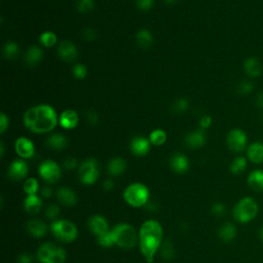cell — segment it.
I'll list each match as a JSON object with an SVG mask.
<instances>
[{
	"mask_svg": "<svg viewBox=\"0 0 263 263\" xmlns=\"http://www.w3.org/2000/svg\"><path fill=\"white\" fill-rule=\"evenodd\" d=\"M25 127L35 134H47L58 125L59 118L56 110L48 104H40L29 108L25 112Z\"/></svg>",
	"mask_w": 263,
	"mask_h": 263,
	"instance_id": "6da1fadb",
	"label": "cell"
},
{
	"mask_svg": "<svg viewBox=\"0 0 263 263\" xmlns=\"http://www.w3.org/2000/svg\"><path fill=\"white\" fill-rule=\"evenodd\" d=\"M163 230L157 220H146L141 225L139 233V246L142 255L147 263L155 261L158 251L162 245Z\"/></svg>",
	"mask_w": 263,
	"mask_h": 263,
	"instance_id": "7a4b0ae2",
	"label": "cell"
},
{
	"mask_svg": "<svg viewBox=\"0 0 263 263\" xmlns=\"http://www.w3.org/2000/svg\"><path fill=\"white\" fill-rule=\"evenodd\" d=\"M110 233L114 245L125 250L133 249L136 246L139 238V235H137L136 229L127 223H120L115 225L110 230Z\"/></svg>",
	"mask_w": 263,
	"mask_h": 263,
	"instance_id": "3957f363",
	"label": "cell"
},
{
	"mask_svg": "<svg viewBox=\"0 0 263 263\" xmlns=\"http://www.w3.org/2000/svg\"><path fill=\"white\" fill-rule=\"evenodd\" d=\"M149 189L142 183L129 185L124 192V199L128 205L133 208L144 207L149 200Z\"/></svg>",
	"mask_w": 263,
	"mask_h": 263,
	"instance_id": "277c9868",
	"label": "cell"
},
{
	"mask_svg": "<svg viewBox=\"0 0 263 263\" xmlns=\"http://www.w3.org/2000/svg\"><path fill=\"white\" fill-rule=\"evenodd\" d=\"M67 258V252L57 244L47 242L37 251V259L41 263H64Z\"/></svg>",
	"mask_w": 263,
	"mask_h": 263,
	"instance_id": "5b68a950",
	"label": "cell"
},
{
	"mask_svg": "<svg viewBox=\"0 0 263 263\" xmlns=\"http://www.w3.org/2000/svg\"><path fill=\"white\" fill-rule=\"evenodd\" d=\"M259 211L258 205L252 197H244L234 208V217L240 223H248L253 220Z\"/></svg>",
	"mask_w": 263,
	"mask_h": 263,
	"instance_id": "8992f818",
	"label": "cell"
},
{
	"mask_svg": "<svg viewBox=\"0 0 263 263\" xmlns=\"http://www.w3.org/2000/svg\"><path fill=\"white\" fill-rule=\"evenodd\" d=\"M51 230L54 237L63 243H72L78 238L79 230L74 223L65 219H59L51 224Z\"/></svg>",
	"mask_w": 263,
	"mask_h": 263,
	"instance_id": "52a82bcc",
	"label": "cell"
},
{
	"mask_svg": "<svg viewBox=\"0 0 263 263\" xmlns=\"http://www.w3.org/2000/svg\"><path fill=\"white\" fill-rule=\"evenodd\" d=\"M79 176L81 183L85 185H92L96 183L99 178L98 161L95 158L85 159L79 166Z\"/></svg>",
	"mask_w": 263,
	"mask_h": 263,
	"instance_id": "ba28073f",
	"label": "cell"
},
{
	"mask_svg": "<svg viewBox=\"0 0 263 263\" xmlns=\"http://www.w3.org/2000/svg\"><path fill=\"white\" fill-rule=\"evenodd\" d=\"M38 173L42 180H45L46 182L51 184L59 181L62 176V172L59 164L52 159L42 161L38 168Z\"/></svg>",
	"mask_w": 263,
	"mask_h": 263,
	"instance_id": "9c48e42d",
	"label": "cell"
},
{
	"mask_svg": "<svg viewBox=\"0 0 263 263\" xmlns=\"http://www.w3.org/2000/svg\"><path fill=\"white\" fill-rule=\"evenodd\" d=\"M248 138L245 132L240 129H234L229 132L226 137L228 148L234 152H242L247 146Z\"/></svg>",
	"mask_w": 263,
	"mask_h": 263,
	"instance_id": "30bf717a",
	"label": "cell"
},
{
	"mask_svg": "<svg viewBox=\"0 0 263 263\" xmlns=\"http://www.w3.org/2000/svg\"><path fill=\"white\" fill-rule=\"evenodd\" d=\"M29 172V167L25 160L16 159L9 164L7 170V176L14 181L23 180Z\"/></svg>",
	"mask_w": 263,
	"mask_h": 263,
	"instance_id": "8fae6325",
	"label": "cell"
},
{
	"mask_svg": "<svg viewBox=\"0 0 263 263\" xmlns=\"http://www.w3.org/2000/svg\"><path fill=\"white\" fill-rule=\"evenodd\" d=\"M58 56L66 63H71L79 57V50L72 41L64 40L58 47Z\"/></svg>",
	"mask_w": 263,
	"mask_h": 263,
	"instance_id": "7c38bea8",
	"label": "cell"
},
{
	"mask_svg": "<svg viewBox=\"0 0 263 263\" xmlns=\"http://www.w3.org/2000/svg\"><path fill=\"white\" fill-rule=\"evenodd\" d=\"M15 150L22 158H31L35 155V146L33 142L26 137H19L15 142Z\"/></svg>",
	"mask_w": 263,
	"mask_h": 263,
	"instance_id": "4fadbf2b",
	"label": "cell"
},
{
	"mask_svg": "<svg viewBox=\"0 0 263 263\" xmlns=\"http://www.w3.org/2000/svg\"><path fill=\"white\" fill-rule=\"evenodd\" d=\"M150 141L143 136H137L130 142V150L137 157H144L150 150Z\"/></svg>",
	"mask_w": 263,
	"mask_h": 263,
	"instance_id": "5bb4252c",
	"label": "cell"
},
{
	"mask_svg": "<svg viewBox=\"0 0 263 263\" xmlns=\"http://www.w3.org/2000/svg\"><path fill=\"white\" fill-rule=\"evenodd\" d=\"M79 117L78 112L72 109H66L59 116V124L65 130H73L78 127Z\"/></svg>",
	"mask_w": 263,
	"mask_h": 263,
	"instance_id": "9a60e30c",
	"label": "cell"
},
{
	"mask_svg": "<svg viewBox=\"0 0 263 263\" xmlns=\"http://www.w3.org/2000/svg\"><path fill=\"white\" fill-rule=\"evenodd\" d=\"M206 134L203 130H195L190 132L185 137V144L191 149L202 148L206 144Z\"/></svg>",
	"mask_w": 263,
	"mask_h": 263,
	"instance_id": "2e32d148",
	"label": "cell"
},
{
	"mask_svg": "<svg viewBox=\"0 0 263 263\" xmlns=\"http://www.w3.org/2000/svg\"><path fill=\"white\" fill-rule=\"evenodd\" d=\"M89 228L94 235L97 236V237L109 232L108 222L101 215H94L90 218Z\"/></svg>",
	"mask_w": 263,
	"mask_h": 263,
	"instance_id": "e0dca14e",
	"label": "cell"
},
{
	"mask_svg": "<svg viewBox=\"0 0 263 263\" xmlns=\"http://www.w3.org/2000/svg\"><path fill=\"white\" fill-rule=\"evenodd\" d=\"M171 169L178 174H183L189 169V160L182 153H175L170 158Z\"/></svg>",
	"mask_w": 263,
	"mask_h": 263,
	"instance_id": "ac0fdd59",
	"label": "cell"
},
{
	"mask_svg": "<svg viewBox=\"0 0 263 263\" xmlns=\"http://www.w3.org/2000/svg\"><path fill=\"white\" fill-rule=\"evenodd\" d=\"M28 233L34 237H42L48 234L49 227L46 222L40 219H32L27 223Z\"/></svg>",
	"mask_w": 263,
	"mask_h": 263,
	"instance_id": "d6986e66",
	"label": "cell"
},
{
	"mask_svg": "<svg viewBox=\"0 0 263 263\" xmlns=\"http://www.w3.org/2000/svg\"><path fill=\"white\" fill-rule=\"evenodd\" d=\"M57 197L61 204L67 207H73L78 204V195L71 188L65 186L57 190Z\"/></svg>",
	"mask_w": 263,
	"mask_h": 263,
	"instance_id": "ffe728a7",
	"label": "cell"
},
{
	"mask_svg": "<svg viewBox=\"0 0 263 263\" xmlns=\"http://www.w3.org/2000/svg\"><path fill=\"white\" fill-rule=\"evenodd\" d=\"M43 58V52L38 46H31L24 54V60L28 66L34 67Z\"/></svg>",
	"mask_w": 263,
	"mask_h": 263,
	"instance_id": "44dd1931",
	"label": "cell"
},
{
	"mask_svg": "<svg viewBox=\"0 0 263 263\" xmlns=\"http://www.w3.org/2000/svg\"><path fill=\"white\" fill-rule=\"evenodd\" d=\"M24 208L28 214L36 215L42 208V200L36 194L28 195L24 201Z\"/></svg>",
	"mask_w": 263,
	"mask_h": 263,
	"instance_id": "7402d4cb",
	"label": "cell"
},
{
	"mask_svg": "<svg viewBox=\"0 0 263 263\" xmlns=\"http://www.w3.org/2000/svg\"><path fill=\"white\" fill-rule=\"evenodd\" d=\"M46 144L53 150H63L68 145V139L63 134H53L47 138Z\"/></svg>",
	"mask_w": 263,
	"mask_h": 263,
	"instance_id": "603a6c76",
	"label": "cell"
},
{
	"mask_svg": "<svg viewBox=\"0 0 263 263\" xmlns=\"http://www.w3.org/2000/svg\"><path fill=\"white\" fill-rule=\"evenodd\" d=\"M248 185L251 189L257 192L263 191V171L262 170H255L251 172L248 176Z\"/></svg>",
	"mask_w": 263,
	"mask_h": 263,
	"instance_id": "cb8c5ba5",
	"label": "cell"
},
{
	"mask_svg": "<svg viewBox=\"0 0 263 263\" xmlns=\"http://www.w3.org/2000/svg\"><path fill=\"white\" fill-rule=\"evenodd\" d=\"M127 169V161L123 158H113L108 163V172L113 177L120 176Z\"/></svg>",
	"mask_w": 263,
	"mask_h": 263,
	"instance_id": "d4e9b609",
	"label": "cell"
},
{
	"mask_svg": "<svg viewBox=\"0 0 263 263\" xmlns=\"http://www.w3.org/2000/svg\"><path fill=\"white\" fill-rule=\"evenodd\" d=\"M136 41L137 45L141 48V49H150L151 46L153 45V35L152 33L148 30V29H140L137 34H136Z\"/></svg>",
	"mask_w": 263,
	"mask_h": 263,
	"instance_id": "484cf974",
	"label": "cell"
},
{
	"mask_svg": "<svg viewBox=\"0 0 263 263\" xmlns=\"http://www.w3.org/2000/svg\"><path fill=\"white\" fill-rule=\"evenodd\" d=\"M245 72L251 78H257L262 73V65L256 58H248L244 63Z\"/></svg>",
	"mask_w": 263,
	"mask_h": 263,
	"instance_id": "4316f807",
	"label": "cell"
},
{
	"mask_svg": "<svg viewBox=\"0 0 263 263\" xmlns=\"http://www.w3.org/2000/svg\"><path fill=\"white\" fill-rule=\"evenodd\" d=\"M237 237V227L230 222L224 223L219 229V237L224 243L233 242Z\"/></svg>",
	"mask_w": 263,
	"mask_h": 263,
	"instance_id": "83f0119b",
	"label": "cell"
},
{
	"mask_svg": "<svg viewBox=\"0 0 263 263\" xmlns=\"http://www.w3.org/2000/svg\"><path fill=\"white\" fill-rule=\"evenodd\" d=\"M248 158L254 163L263 162V143L261 142H255L251 144L248 148Z\"/></svg>",
	"mask_w": 263,
	"mask_h": 263,
	"instance_id": "f1b7e54d",
	"label": "cell"
},
{
	"mask_svg": "<svg viewBox=\"0 0 263 263\" xmlns=\"http://www.w3.org/2000/svg\"><path fill=\"white\" fill-rule=\"evenodd\" d=\"M149 141L152 145L161 146L167 141V133L161 129L153 130L149 135Z\"/></svg>",
	"mask_w": 263,
	"mask_h": 263,
	"instance_id": "f546056e",
	"label": "cell"
},
{
	"mask_svg": "<svg viewBox=\"0 0 263 263\" xmlns=\"http://www.w3.org/2000/svg\"><path fill=\"white\" fill-rule=\"evenodd\" d=\"M58 37L56 33L53 31H45L42 32L39 36V42L45 48H53L57 45Z\"/></svg>",
	"mask_w": 263,
	"mask_h": 263,
	"instance_id": "4dcf8cb0",
	"label": "cell"
},
{
	"mask_svg": "<svg viewBox=\"0 0 263 263\" xmlns=\"http://www.w3.org/2000/svg\"><path fill=\"white\" fill-rule=\"evenodd\" d=\"M20 53V48L18 43L14 41L6 42L3 47V56L7 60H14L16 59Z\"/></svg>",
	"mask_w": 263,
	"mask_h": 263,
	"instance_id": "1f68e13d",
	"label": "cell"
},
{
	"mask_svg": "<svg viewBox=\"0 0 263 263\" xmlns=\"http://www.w3.org/2000/svg\"><path fill=\"white\" fill-rule=\"evenodd\" d=\"M75 7L79 14H90L95 7V1L94 0H75Z\"/></svg>",
	"mask_w": 263,
	"mask_h": 263,
	"instance_id": "d6a6232c",
	"label": "cell"
},
{
	"mask_svg": "<svg viewBox=\"0 0 263 263\" xmlns=\"http://www.w3.org/2000/svg\"><path fill=\"white\" fill-rule=\"evenodd\" d=\"M247 168V159L244 157H237L230 164V171L235 175L242 174Z\"/></svg>",
	"mask_w": 263,
	"mask_h": 263,
	"instance_id": "836d02e7",
	"label": "cell"
},
{
	"mask_svg": "<svg viewBox=\"0 0 263 263\" xmlns=\"http://www.w3.org/2000/svg\"><path fill=\"white\" fill-rule=\"evenodd\" d=\"M188 108H189V102L184 98H179L172 104L171 109L172 112L175 114H183L188 110Z\"/></svg>",
	"mask_w": 263,
	"mask_h": 263,
	"instance_id": "e575fe53",
	"label": "cell"
},
{
	"mask_svg": "<svg viewBox=\"0 0 263 263\" xmlns=\"http://www.w3.org/2000/svg\"><path fill=\"white\" fill-rule=\"evenodd\" d=\"M39 189V183L35 178H29L24 183V191L28 195L36 194Z\"/></svg>",
	"mask_w": 263,
	"mask_h": 263,
	"instance_id": "d590c367",
	"label": "cell"
},
{
	"mask_svg": "<svg viewBox=\"0 0 263 263\" xmlns=\"http://www.w3.org/2000/svg\"><path fill=\"white\" fill-rule=\"evenodd\" d=\"M72 74L76 79L82 80L87 76V68L85 67V65L81 63L75 64L72 67Z\"/></svg>",
	"mask_w": 263,
	"mask_h": 263,
	"instance_id": "8d00e7d4",
	"label": "cell"
},
{
	"mask_svg": "<svg viewBox=\"0 0 263 263\" xmlns=\"http://www.w3.org/2000/svg\"><path fill=\"white\" fill-rule=\"evenodd\" d=\"M161 256L162 258L170 260L173 259L175 256V249L173 244L170 240H166V242L162 243L161 245Z\"/></svg>",
	"mask_w": 263,
	"mask_h": 263,
	"instance_id": "74e56055",
	"label": "cell"
},
{
	"mask_svg": "<svg viewBox=\"0 0 263 263\" xmlns=\"http://www.w3.org/2000/svg\"><path fill=\"white\" fill-rule=\"evenodd\" d=\"M98 243L100 246L104 247V248H110L114 245V242H113V238H112V236H111V233L110 230L109 232H107L106 234L98 237Z\"/></svg>",
	"mask_w": 263,
	"mask_h": 263,
	"instance_id": "f35d334b",
	"label": "cell"
},
{
	"mask_svg": "<svg viewBox=\"0 0 263 263\" xmlns=\"http://www.w3.org/2000/svg\"><path fill=\"white\" fill-rule=\"evenodd\" d=\"M135 4L137 8L142 12H147L152 8L153 4H155V0H135Z\"/></svg>",
	"mask_w": 263,
	"mask_h": 263,
	"instance_id": "ab89813d",
	"label": "cell"
},
{
	"mask_svg": "<svg viewBox=\"0 0 263 263\" xmlns=\"http://www.w3.org/2000/svg\"><path fill=\"white\" fill-rule=\"evenodd\" d=\"M237 91L239 94H242V95H248L252 91H253V83H252L251 81H248V80L242 81L237 86Z\"/></svg>",
	"mask_w": 263,
	"mask_h": 263,
	"instance_id": "60d3db41",
	"label": "cell"
},
{
	"mask_svg": "<svg viewBox=\"0 0 263 263\" xmlns=\"http://www.w3.org/2000/svg\"><path fill=\"white\" fill-rule=\"evenodd\" d=\"M81 35H82V38L86 41H94L97 38V32L94 28L87 27L83 29Z\"/></svg>",
	"mask_w": 263,
	"mask_h": 263,
	"instance_id": "b9f144b4",
	"label": "cell"
},
{
	"mask_svg": "<svg viewBox=\"0 0 263 263\" xmlns=\"http://www.w3.org/2000/svg\"><path fill=\"white\" fill-rule=\"evenodd\" d=\"M60 213V208L57 205H50L47 210H46V216L48 219H54L59 216Z\"/></svg>",
	"mask_w": 263,
	"mask_h": 263,
	"instance_id": "7bdbcfd3",
	"label": "cell"
},
{
	"mask_svg": "<svg viewBox=\"0 0 263 263\" xmlns=\"http://www.w3.org/2000/svg\"><path fill=\"white\" fill-rule=\"evenodd\" d=\"M85 118L87 120V123L92 126H96L99 123V115L95 110H89L85 114Z\"/></svg>",
	"mask_w": 263,
	"mask_h": 263,
	"instance_id": "ee69618b",
	"label": "cell"
},
{
	"mask_svg": "<svg viewBox=\"0 0 263 263\" xmlns=\"http://www.w3.org/2000/svg\"><path fill=\"white\" fill-rule=\"evenodd\" d=\"M8 125H9L8 116L4 112H1V114H0V133L3 134L7 130Z\"/></svg>",
	"mask_w": 263,
	"mask_h": 263,
	"instance_id": "f6af8a7d",
	"label": "cell"
},
{
	"mask_svg": "<svg viewBox=\"0 0 263 263\" xmlns=\"http://www.w3.org/2000/svg\"><path fill=\"white\" fill-rule=\"evenodd\" d=\"M212 213L216 216H222L225 213V206L222 203H216L212 206Z\"/></svg>",
	"mask_w": 263,
	"mask_h": 263,
	"instance_id": "bcb514c9",
	"label": "cell"
},
{
	"mask_svg": "<svg viewBox=\"0 0 263 263\" xmlns=\"http://www.w3.org/2000/svg\"><path fill=\"white\" fill-rule=\"evenodd\" d=\"M78 167V159L74 158H67L64 160V168L67 170H73Z\"/></svg>",
	"mask_w": 263,
	"mask_h": 263,
	"instance_id": "7dc6e473",
	"label": "cell"
},
{
	"mask_svg": "<svg viewBox=\"0 0 263 263\" xmlns=\"http://www.w3.org/2000/svg\"><path fill=\"white\" fill-rule=\"evenodd\" d=\"M212 125V117L210 115H204L200 120V127L202 130L209 129Z\"/></svg>",
	"mask_w": 263,
	"mask_h": 263,
	"instance_id": "c3c4849f",
	"label": "cell"
},
{
	"mask_svg": "<svg viewBox=\"0 0 263 263\" xmlns=\"http://www.w3.org/2000/svg\"><path fill=\"white\" fill-rule=\"evenodd\" d=\"M33 257L29 253H23L21 254L18 258V263H32Z\"/></svg>",
	"mask_w": 263,
	"mask_h": 263,
	"instance_id": "681fc988",
	"label": "cell"
},
{
	"mask_svg": "<svg viewBox=\"0 0 263 263\" xmlns=\"http://www.w3.org/2000/svg\"><path fill=\"white\" fill-rule=\"evenodd\" d=\"M114 187V182L111 180V179H106L104 182H103V188L107 191L109 190H112Z\"/></svg>",
	"mask_w": 263,
	"mask_h": 263,
	"instance_id": "f907efd6",
	"label": "cell"
},
{
	"mask_svg": "<svg viewBox=\"0 0 263 263\" xmlns=\"http://www.w3.org/2000/svg\"><path fill=\"white\" fill-rule=\"evenodd\" d=\"M41 195L43 197H46V199H49V197H51L53 195L52 188L49 187V186H45V187L41 189Z\"/></svg>",
	"mask_w": 263,
	"mask_h": 263,
	"instance_id": "816d5d0a",
	"label": "cell"
},
{
	"mask_svg": "<svg viewBox=\"0 0 263 263\" xmlns=\"http://www.w3.org/2000/svg\"><path fill=\"white\" fill-rule=\"evenodd\" d=\"M256 103L260 108H263V92L256 97Z\"/></svg>",
	"mask_w": 263,
	"mask_h": 263,
	"instance_id": "f5cc1de1",
	"label": "cell"
},
{
	"mask_svg": "<svg viewBox=\"0 0 263 263\" xmlns=\"http://www.w3.org/2000/svg\"><path fill=\"white\" fill-rule=\"evenodd\" d=\"M163 1H164V2H166L167 4H173V3H175V2H176V1H177V0H163Z\"/></svg>",
	"mask_w": 263,
	"mask_h": 263,
	"instance_id": "db71d44e",
	"label": "cell"
},
{
	"mask_svg": "<svg viewBox=\"0 0 263 263\" xmlns=\"http://www.w3.org/2000/svg\"><path fill=\"white\" fill-rule=\"evenodd\" d=\"M259 237H260L261 240L263 242V226H262V227L260 228V230H259Z\"/></svg>",
	"mask_w": 263,
	"mask_h": 263,
	"instance_id": "11a10c76",
	"label": "cell"
}]
</instances>
